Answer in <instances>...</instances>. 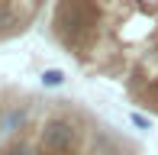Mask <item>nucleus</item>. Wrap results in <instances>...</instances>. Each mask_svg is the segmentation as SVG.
<instances>
[{
	"label": "nucleus",
	"instance_id": "f257e3e1",
	"mask_svg": "<svg viewBox=\"0 0 158 155\" xmlns=\"http://www.w3.org/2000/svg\"><path fill=\"white\" fill-rule=\"evenodd\" d=\"M55 23H58L64 42H77L90 26H94V13H90V6L84 3V0H64Z\"/></svg>",
	"mask_w": 158,
	"mask_h": 155
},
{
	"label": "nucleus",
	"instance_id": "f03ea898",
	"mask_svg": "<svg viewBox=\"0 0 158 155\" xmlns=\"http://www.w3.org/2000/svg\"><path fill=\"white\" fill-rule=\"evenodd\" d=\"M71 145H74V126H71V119H61V116L45 119V126H42V149L68 152Z\"/></svg>",
	"mask_w": 158,
	"mask_h": 155
},
{
	"label": "nucleus",
	"instance_id": "7ed1b4c3",
	"mask_svg": "<svg viewBox=\"0 0 158 155\" xmlns=\"http://www.w3.org/2000/svg\"><path fill=\"white\" fill-rule=\"evenodd\" d=\"M13 26H16V13L6 0H0V29H13Z\"/></svg>",
	"mask_w": 158,
	"mask_h": 155
},
{
	"label": "nucleus",
	"instance_id": "20e7f679",
	"mask_svg": "<svg viewBox=\"0 0 158 155\" xmlns=\"http://www.w3.org/2000/svg\"><path fill=\"white\" fill-rule=\"evenodd\" d=\"M61 84H64V71H58V68L42 71V87H61Z\"/></svg>",
	"mask_w": 158,
	"mask_h": 155
},
{
	"label": "nucleus",
	"instance_id": "39448f33",
	"mask_svg": "<svg viewBox=\"0 0 158 155\" xmlns=\"http://www.w3.org/2000/svg\"><path fill=\"white\" fill-rule=\"evenodd\" d=\"M6 155H39V152H35L32 145H26V142H16L10 152H6Z\"/></svg>",
	"mask_w": 158,
	"mask_h": 155
},
{
	"label": "nucleus",
	"instance_id": "423d86ee",
	"mask_svg": "<svg viewBox=\"0 0 158 155\" xmlns=\"http://www.w3.org/2000/svg\"><path fill=\"white\" fill-rule=\"evenodd\" d=\"M23 119H26V113H23V110H13V113H10V119H6V129H13V126H16V123H23Z\"/></svg>",
	"mask_w": 158,
	"mask_h": 155
},
{
	"label": "nucleus",
	"instance_id": "0eeeda50",
	"mask_svg": "<svg viewBox=\"0 0 158 155\" xmlns=\"http://www.w3.org/2000/svg\"><path fill=\"white\" fill-rule=\"evenodd\" d=\"M132 123L139 126V129H152V123H148V119L142 116V113H132Z\"/></svg>",
	"mask_w": 158,
	"mask_h": 155
}]
</instances>
